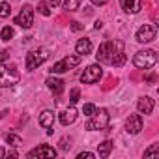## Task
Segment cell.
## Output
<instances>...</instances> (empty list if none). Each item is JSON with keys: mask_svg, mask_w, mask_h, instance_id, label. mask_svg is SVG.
<instances>
[{"mask_svg": "<svg viewBox=\"0 0 159 159\" xmlns=\"http://www.w3.org/2000/svg\"><path fill=\"white\" fill-rule=\"evenodd\" d=\"M0 38H2V41H10V39L13 38V28H10V26L2 28V34H0Z\"/></svg>", "mask_w": 159, "mask_h": 159, "instance_id": "24", "label": "cell"}, {"mask_svg": "<svg viewBox=\"0 0 159 159\" xmlns=\"http://www.w3.org/2000/svg\"><path fill=\"white\" fill-rule=\"evenodd\" d=\"M83 111H84V114H86V116H92V114H94V112H96V107H94V105H92V103H86V105H84V109H83Z\"/></svg>", "mask_w": 159, "mask_h": 159, "instance_id": "28", "label": "cell"}, {"mask_svg": "<svg viewBox=\"0 0 159 159\" xmlns=\"http://www.w3.org/2000/svg\"><path fill=\"white\" fill-rule=\"evenodd\" d=\"M19 73L15 69H10L6 66H0V88H6V86H13L19 83Z\"/></svg>", "mask_w": 159, "mask_h": 159, "instance_id": "5", "label": "cell"}, {"mask_svg": "<svg viewBox=\"0 0 159 159\" xmlns=\"http://www.w3.org/2000/svg\"><path fill=\"white\" fill-rule=\"evenodd\" d=\"M111 150H112V142H111V140H105V142L98 144V152H99V157H109Z\"/></svg>", "mask_w": 159, "mask_h": 159, "instance_id": "18", "label": "cell"}, {"mask_svg": "<svg viewBox=\"0 0 159 159\" xmlns=\"http://www.w3.org/2000/svg\"><path fill=\"white\" fill-rule=\"evenodd\" d=\"M49 58V52L45 49H34L26 54V69H36Z\"/></svg>", "mask_w": 159, "mask_h": 159, "instance_id": "4", "label": "cell"}, {"mask_svg": "<svg viewBox=\"0 0 159 159\" xmlns=\"http://www.w3.org/2000/svg\"><path fill=\"white\" fill-rule=\"evenodd\" d=\"M4 139H6V142H8L10 146H13V148H19V146L23 144V139L17 137V135H13V133H8Z\"/></svg>", "mask_w": 159, "mask_h": 159, "instance_id": "19", "label": "cell"}, {"mask_svg": "<svg viewBox=\"0 0 159 159\" xmlns=\"http://www.w3.org/2000/svg\"><path fill=\"white\" fill-rule=\"evenodd\" d=\"M133 62H135V66L139 69H150V67H153L157 64V52L155 51H150V49L148 51H139L135 54Z\"/></svg>", "mask_w": 159, "mask_h": 159, "instance_id": "2", "label": "cell"}, {"mask_svg": "<svg viewBox=\"0 0 159 159\" xmlns=\"http://www.w3.org/2000/svg\"><path fill=\"white\" fill-rule=\"evenodd\" d=\"M47 86L56 94V96H60L62 92H64V81H60V79H54V77H49L47 79Z\"/></svg>", "mask_w": 159, "mask_h": 159, "instance_id": "16", "label": "cell"}, {"mask_svg": "<svg viewBox=\"0 0 159 159\" xmlns=\"http://www.w3.org/2000/svg\"><path fill=\"white\" fill-rule=\"evenodd\" d=\"M77 120V111H75V107H69V109H66L64 112H60V122H62V125H69V124H73Z\"/></svg>", "mask_w": 159, "mask_h": 159, "instance_id": "14", "label": "cell"}, {"mask_svg": "<svg viewBox=\"0 0 159 159\" xmlns=\"http://www.w3.org/2000/svg\"><path fill=\"white\" fill-rule=\"evenodd\" d=\"M79 96H81V90H79V88H73V90H71V96H69L71 105H75V103L79 101Z\"/></svg>", "mask_w": 159, "mask_h": 159, "instance_id": "27", "label": "cell"}, {"mask_svg": "<svg viewBox=\"0 0 159 159\" xmlns=\"http://www.w3.org/2000/svg\"><path fill=\"white\" fill-rule=\"evenodd\" d=\"M79 6H81V0H66L64 2V10L66 11H75Z\"/></svg>", "mask_w": 159, "mask_h": 159, "instance_id": "20", "label": "cell"}, {"mask_svg": "<svg viewBox=\"0 0 159 159\" xmlns=\"http://www.w3.org/2000/svg\"><path fill=\"white\" fill-rule=\"evenodd\" d=\"M52 122H54V112L52 111H43L39 114V125H43L45 129L52 127Z\"/></svg>", "mask_w": 159, "mask_h": 159, "instance_id": "17", "label": "cell"}, {"mask_svg": "<svg viewBox=\"0 0 159 159\" xmlns=\"http://www.w3.org/2000/svg\"><path fill=\"white\" fill-rule=\"evenodd\" d=\"M155 26L153 25H144V26H140L139 28V32H137V41L139 43H150V41H153L155 39Z\"/></svg>", "mask_w": 159, "mask_h": 159, "instance_id": "9", "label": "cell"}, {"mask_svg": "<svg viewBox=\"0 0 159 159\" xmlns=\"http://www.w3.org/2000/svg\"><path fill=\"white\" fill-rule=\"evenodd\" d=\"M10 13H11L10 4L8 2H0V19H2V17H10Z\"/></svg>", "mask_w": 159, "mask_h": 159, "instance_id": "22", "label": "cell"}, {"mask_svg": "<svg viewBox=\"0 0 159 159\" xmlns=\"http://www.w3.org/2000/svg\"><path fill=\"white\" fill-rule=\"evenodd\" d=\"M137 107H139V112H142V114H150V112L153 111V99L148 98V96H144V98L139 99Z\"/></svg>", "mask_w": 159, "mask_h": 159, "instance_id": "13", "label": "cell"}, {"mask_svg": "<svg viewBox=\"0 0 159 159\" xmlns=\"http://www.w3.org/2000/svg\"><path fill=\"white\" fill-rule=\"evenodd\" d=\"M125 58H127V56H125V52L122 51L120 54H116V56H114V60H112V66H116V67L124 66V64H125Z\"/></svg>", "mask_w": 159, "mask_h": 159, "instance_id": "23", "label": "cell"}, {"mask_svg": "<svg viewBox=\"0 0 159 159\" xmlns=\"http://www.w3.org/2000/svg\"><path fill=\"white\" fill-rule=\"evenodd\" d=\"M79 64H81V56H66L64 60L56 62V64L51 67V71H52V73H64V71H67V69L79 66Z\"/></svg>", "mask_w": 159, "mask_h": 159, "instance_id": "7", "label": "cell"}, {"mask_svg": "<svg viewBox=\"0 0 159 159\" xmlns=\"http://www.w3.org/2000/svg\"><path fill=\"white\" fill-rule=\"evenodd\" d=\"M140 129H142L140 114H129V118L125 120V131L131 135H137V133H140Z\"/></svg>", "mask_w": 159, "mask_h": 159, "instance_id": "10", "label": "cell"}, {"mask_svg": "<svg viewBox=\"0 0 159 159\" xmlns=\"http://www.w3.org/2000/svg\"><path fill=\"white\" fill-rule=\"evenodd\" d=\"M90 2H94V4H98V6H103V4L109 2V0H90Z\"/></svg>", "mask_w": 159, "mask_h": 159, "instance_id": "35", "label": "cell"}, {"mask_svg": "<svg viewBox=\"0 0 159 159\" xmlns=\"http://www.w3.org/2000/svg\"><path fill=\"white\" fill-rule=\"evenodd\" d=\"M144 81H146V83H150V84H153V83L157 81V75H155V73H150V75H146V77H144Z\"/></svg>", "mask_w": 159, "mask_h": 159, "instance_id": "29", "label": "cell"}, {"mask_svg": "<svg viewBox=\"0 0 159 159\" xmlns=\"http://www.w3.org/2000/svg\"><path fill=\"white\" fill-rule=\"evenodd\" d=\"M4 155H6V150H4V148H0V157H4Z\"/></svg>", "mask_w": 159, "mask_h": 159, "instance_id": "36", "label": "cell"}, {"mask_svg": "<svg viewBox=\"0 0 159 159\" xmlns=\"http://www.w3.org/2000/svg\"><path fill=\"white\" fill-rule=\"evenodd\" d=\"M60 148H62V150H69V148H71V142H69L67 139H62V140H60Z\"/></svg>", "mask_w": 159, "mask_h": 159, "instance_id": "30", "label": "cell"}, {"mask_svg": "<svg viewBox=\"0 0 159 159\" xmlns=\"http://www.w3.org/2000/svg\"><path fill=\"white\" fill-rule=\"evenodd\" d=\"M116 83H118V79H116V77H109V79H107V83H105L101 88H103V90H111L112 86H116Z\"/></svg>", "mask_w": 159, "mask_h": 159, "instance_id": "26", "label": "cell"}, {"mask_svg": "<svg viewBox=\"0 0 159 159\" xmlns=\"http://www.w3.org/2000/svg\"><path fill=\"white\" fill-rule=\"evenodd\" d=\"M54 155H56V150L51 148V146H47V144L38 146V148H34L32 152H28V157H30V159H32V157H54Z\"/></svg>", "mask_w": 159, "mask_h": 159, "instance_id": "11", "label": "cell"}, {"mask_svg": "<svg viewBox=\"0 0 159 159\" xmlns=\"http://www.w3.org/2000/svg\"><path fill=\"white\" fill-rule=\"evenodd\" d=\"M83 28H84V26H83L81 23H77V21L71 23V30H73V32H79V30H83Z\"/></svg>", "mask_w": 159, "mask_h": 159, "instance_id": "31", "label": "cell"}, {"mask_svg": "<svg viewBox=\"0 0 159 159\" xmlns=\"http://www.w3.org/2000/svg\"><path fill=\"white\" fill-rule=\"evenodd\" d=\"M122 10L127 13H139L142 8V0H120Z\"/></svg>", "mask_w": 159, "mask_h": 159, "instance_id": "12", "label": "cell"}, {"mask_svg": "<svg viewBox=\"0 0 159 159\" xmlns=\"http://www.w3.org/2000/svg\"><path fill=\"white\" fill-rule=\"evenodd\" d=\"M84 157H86V159H92V157H96V155H94L92 152H81V153H79V159H84Z\"/></svg>", "mask_w": 159, "mask_h": 159, "instance_id": "32", "label": "cell"}, {"mask_svg": "<svg viewBox=\"0 0 159 159\" xmlns=\"http://www.w3.org/2000/svg\"><path fill=\"white\" fill-rule=\"evenodd\" d=\"M15 23H17L19 26H23V28H30L32 23H34V11H32V8H30V6H23V10H21V13L17 15Z\"/></svg>", "mask_w": 159, "mask_h": 159, "instance_id": "8", "label": "cell"}, {"mask_svg": "<svg viewBox=\"0 0 159 159\" xmlns=\"http://www.w3.org/2000/svg\"><path fill=\"white\" fill-rule=\"evenodd\" d=\"M60 4V0H49V8H56Z\"/></svg>", "mask_w": 159, "mask_h": 159, "instance_id": "34", "label": "cell"}, {"mask_svg": "<svg viewBox=\"0 0 159 159\" xmlns=\"http://www.w3.org/2000/svg\"><path fill=\"white\" fill-rule=\"evenodd\" d=\"M75 49H77V52L81 54V56H83V54L86 56V54H90V51H92V41H90L88 38L79 39V41H77V45H75Z\"/></svg>", "mask_w": 159, "mask_h": 159, "instance_id": "15", "label": "cell"}, {"mask_svg": "<svg viewBox=\"0 0 159 159\" xmlns=\"http://www.w3.org/2000/svg\"><path fill=\"white\" fill-rule=\"evenodd\" d=\"M101 73H103L101 66H98V64H92V66H88V67L84 69V73L81 75V81H83V84H92V83L99 81Z\"/></svg>", "mask_w": 159, "mask_h": 159, "instance_id": "6", "label": "cell"}, {"mask_svg": "<svg viewBox=\"0 0 159 159\" xmlns=\"http://www.w3.org/2000/svg\"><path fill=\"white\" fill-rule=\"evenodd\" d=\"M38 11H39L41 15H45V17H49V15H51L49 4H45V2H39V4H38Z\"/></svg>", "mask_w": 159, "mask_h": 159, "instance_id": "25", "label": "cell"}, {"mask_svg": "<svg viewBox=\"0 0 159 159\" xmlns=\"http://www.w3.org/2000/svg\"><path fill=\"white\" fill-rule=\"evenodd\" d=\"M10 58V52L8 51H0V62H4V60H8Z\"/></svg>", "mask_w": 159, "mask_h": 159, "instance_id": "33", "label": "cell"}, {"mask_svg": "<svg viewBox=\"0 0 159 159\" xmlns=\"http://www.w3.org/2000/svg\"><path fill=\"white\" fill-rule=\"evenodd\" d=\"M144 157H159V144H152L144 152Z\"/></svg>", "mask_w": 159, "mask_h": 159, "instance_id": "21", "label": "cell"}, {"mask_svg": "<svg viewBox=\"0 0 159 159\" xmlns=\"http://www.w3.org/2000/svg\"><path fill=\"white\" fill-rule=\"evenodd\" d=\"M109 112L107 109H99L92 114V118L86 122V129H107L109 127Z\"/></svg>", "mask_w": 159, "mask_h": 159, "instance_id": "3", "label": "cell"}, {"mask_svg": "<svg viewBox=\"0 0 159 159\" xmlns=\"http://www.w3.org/2000/svg\"><path fill=\"white\" fill-rule=\"evenodd\" d=\"M122 51H124V43L122 41H103L99 45V49H98L96 58L101 64H112L114 56L120 54Z\"/></svg>", "mask_w": 159, "mask_h": 159, "instance_id": "1", "label": "cell"}]
</instances>
